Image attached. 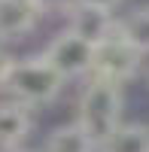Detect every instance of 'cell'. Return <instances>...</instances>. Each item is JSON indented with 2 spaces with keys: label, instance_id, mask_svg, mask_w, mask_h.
<instances>
[{
  "label": "cell",
  "instance_id": "6da1fadb",
  "mask_svg": "<svg viewBox=\"0 0 149 152\" xmlns=\"http://www.w3.org/2000/svg\"><path fill=\"white\" fill-rule=\"evenodd\" d=\"M122 107H125V97H122L119 82H110L104 76H91L88 85L82 88L79 104H76V122L85 128V134L94 140L97 149L119 131Z\"/></svg>",
  "mask_w": 149,
  "mask_h": 152
},
{
  "label": "cell",
  "instance_id": "7a4b0ae2",
  "mask_svg": "<svg viewBox=\"0 0 149 152\" xmlns=\"http://www.w3.org/2000/svg\"><path fill=\"white\" fill-rule=\"evenodd\" d=\"M64 82L67 79L46 61V55H34L12 64L3 91H9L12 100H18L24 107H46L61 94Z\"/></svg>",
  "mask_w": 149,
  "mask_h": 152
},
{
  "label": "cell",
  "instance_id": "3957f363",
  "mask_svg": "<svg viewBox=\"0 0 149 152\" xmlns=\"http://www.w3.org/2000/svg\"><path fill=\"white\" fill-rule=\"evenodd\" d=\"M94 52H97V46H91L88 40H82V37L64 28L49 40L43 55L64 79H76V76L94 73Z\"/></svg>",
  "mask_w": 149,
  "mask_h": 152
},
{
  "label": "cell",
  "instance_id": "277c9868",
  "mask_svg": "<svg viewBox=\"0 0 149 152\" xmlns=\"http://www.w3.org/2000/svg\"><path fill=\"white\" fill-rule=\"evenodd\" d=\"M140 61H143V55L116 34L113 40L97 46V52H94V73L91 76H104V79L122 85V82H128V79L137 76Z\"/></svg>",
  "mask_w": 149,
  "mask_h": 152
},
{
  "label": "cell",
  "instance_id": "5b68a950",
  "mask_svg": "<svg viewBox=\"0 0 149 152\" xmlns=\"http://www.w3.org/2000/svg\"><path fill=\"white\" fill-rule=\"evenodd\" d=\"M67 31L88 40L91 46H101L119 34V21L113 18L110 9H94V6H76L67 15Z\"/></svg>",
  "mask_w": 149,
  "mask_h": 152
},
{
  "label": "cell",
  "instance_id": "8992f818",
  "mask_svg": "<svg viewBox=\"0 0 149 152\" xmlns=\"http://www.w3.org/2000/svg\"><path fill=\"white\" fill-rule=\"evenodd\" d=\"M46 9L40 0H0V40H18L31 34Z\"/></svg>",
  "mask_w": 149,
  "mask_h": 152
},
{
  "label": "cell",
  "instance_id": "52a82bcc",
  "mask_svg": "<svg viewBox=\"0 0 149 152\" xmlns=\"http://www.w3.org/2000/svg\"><path fill=\"white\" fill-rule=\"evenodd\" d=\"M31 110L18 104V100H6L0 104V146L3 149H18L24 137L31 134Z\"/></svg>",
  "mask_w": 149,
  "mask_h": 152
},
{
  "label": "cell",
  "instance_id": "ba28073f",
  "mask_svg": "<svg viewBox=\"0 0 149 152\" xmlns=\"http://www.w3.org/2000/svg\"><path fill=\"white\" fill-rule=\"evenodd\" d=\"M94 140L79 122H67V125H58V128L49 131L46 137V152H94Z\"/></svg>",
  "mask_w": 149,
  "mask_h": 152
},
{
  "label": "cell",
  "instance_id": "9c48e42d",
  "mask_svg": "<svg viewBox=\"0 0 149 152\" xmlns=\"http://www.w3.org/2000/svg\"><path fill=\"white\" fill-rule=\"evenodd\" d=\"M97 152H149V125L122 122L119 131L110 137Z\"/></svg>",
  "mask_w": 149,
  "mask_h": 152
},
{
  "label": "cell",
  "instance_id": "30bf717a",
  "mask_svg": "<svg viewBox=\"0 0 149 152\" xmlns=\"http://www.w3.org/2000/svg\"><path fill=\"white\" fill-rule=\"evenodd\" d=\"M119 37L140 55H149V6H137L125 18H119Z\"/></svg>",
  "mask_w": 149,
  "mask_h": 152
},
{
  "label": "cell",
  "instance_id": "8fae6325",
  "mask_svg": "<svg viewBox=\"0 0 149 152\" xmlns=\"http://www.w3.org/2000/svg\"><path fill=\"white\" fill-rule=\"evenodd\" d=\"M46 12H61V15H70L73 9L79 6V0H40Z\"/></svg>",
  "mask_w": 149,
  "mask_h": 152
},
{
  "label": "cell",
  "instance_id": "7c38bea8",
  "mask_svg": "<svg viewBox=\"0 0 149 152\" xmlns=\"http://www.w3.org/2000/svg\"><path fill=\"white\" fill-rule=\"evenodd\" d=\"M12 64H15V58H9L3 49H0V88L6 85V76H9V70H12Z\"/></svg>",
  "mask_w": 149,
  "mask_h": 152
},
{
  "label": "cell",
  "instance_id": "4fadbf2b",
  "mask_svg": "<svg viewBox=\"0 0 149 152\" xmlns=\"http://www.w3.org/2000/svg\"><path fill=\"white\" fill-rule=\"evenodd\" d=\"M79 6H94V9H113V6H119V0H79Z\"/></svg>",
  "mask_w": 149,
  "mask_h": 152
},
{
  "label": "cell",
  "instance_id": "5bb4252c",
  "mask_svg": "<svg viewBox=\"0 0 149 152\" xmlns=\"http://www.w3.org/2000/svg\"><path fill=\"white\" fill-rule=\"evenodd\" d=\"M6 152H28V149H6Z\"/></svg>",
  "mask_w": 149,
  "mask_h": 152
}]
</instances>
